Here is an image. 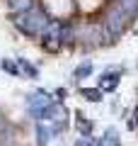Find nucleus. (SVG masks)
Returning <instances> with one entry per match:
<instances>
[{
	"mask_svg": "<svg viewBox=\"0 0 138 146\" xmlns=\"http://www.w3.org/2000/svg\"><path fill=\"white\" fill-rule=\"evenodd\" d=\"M119 7H121L128 17L138 15V0H119Z\"/></svg>",
	"mask_w": 138,
	"mask_h": 146,
	"instance_id": "obj_12",
	"label": "nucleus"
},
{
	"mask_svg": "<svg viewBox=\"0 0 138 146\" xmlns=\"http://www.w3.org/2000/svg\"><path fill=\"white\" fill-rule=\"evenodd\" d=\"M90 73H92V61H82L80 66L75 68V73H73V78H75V80H82V78H87Z\"/></svg>",
	"mask_w": 138,
	"mask_h": 146,
	"instance_id": "obj_10",
	"label": "nucleus"
},
{
	"mask_svg": "<svg viewBox=\"0 0 138 146\" xmlns=\"http://www.w3.org/2000/svg\"><path fill=\"white\" fill-rule=\"evenodd\" d=\"M36 136H39V146H49V141H51L53 131L49 124H44V122H39L36 124Z\"/></svg>",
	"mask_w": 138,
	"mask_h": 146,
	"instance_id": "obj_6",
	"label": "nucleus"
},
{
	"mask_svg": "<svg viewBox=\"0 0 138 146\" xmlns=\"http://www.w3.org/2000/svg\"><path fill=\"white\" fill-rule=\"evenodd\" d=\"M75 34H73V27L70 25H61V46H70Z\"/></svg>",
	"mask_w": 138,
	"mask_h": 146,
	"instance_id": "obj_11",
	"label": "nucleus"
},
{
	"mask_svg": "<svg viewBox=\"0 0 138 146\" xmlns=\"http://www.w3.org/2000/svg\"><path fill=\"white\" fill-rule=\"evenodd\" d=\"M46 25H49L46 15L41 10H36V7H32L29 12H22V15H15V27L29 36H41Z\"/></svg>",
	"mask_w": 138,
	"mask_h": 146,
	"instance_id": "obj_1",
	"label": "nucleus"
},
{
	"mask_svg": "<svg viewBox=\"0 0 138 146\" xmlns=\"http://www.w3.org/2000/svg\"><path fill=\"white\" fill-rule=\"evenodd\" d=\"M126 27H128V15H126L119 5H114L112 10L104 15V29H107L109 36L124 34V32H126Z\"/></svg>",
	"mask_w": 138,
	"mask_h": 146,
	"instance_id": "obj_2",
	"label": "nucleus"
},
{
	"mask_svg": "<svg viewBox=\"0 0 138 146\" xmlns=\"http://www.w3.org/2000/svg\"><path fill=\"white\" fill-rule=\"evenodd\" d=\"M97 146H121L119 144V136H116V129H107V134L99 139Z\"/></svg>",
	"mask_w": 138,
	"mask_h": 146,
	"instance_id": "obj_9",
	"label": "nucleus"
},
{
	"mask_svg": "<svg viewBox=\"0 0 138 146\" xmlns=\"http://www.w3.org/2000/svg\"><path fill=\"white\" fill-rule=\"evenodd\" d=\"M119 85V71H107L99 76V90L107 93V90H116Z\"/></svg>",
	"mask_w": 138,
	"mask_h": 146,
	"instance_id": "obj_5",
	"label": "nucleus"
},
{
	"mask_svg": "<svg viewBox=\"0 0 138 146\" xmlns=\"http://www.w3.org/2000/svg\"><path fill=\"white\" fill-rule=\"evenodd\" d=\"M7 5H10V10L15 12V15H22V12H29L32 10L34 3H32V0H7Z\"/></svg>",
	"mask_w": 138,
	"mask_h": 146,
	"instance_id": "obj_7",
	"label": "nucleus"
},
{
	"mask_svg": "<svg viewBox=\"0 0 138 146\" xmlns=\"http://www.w3.org/2000/svg\"><path fill=\"white\" fill-rule=\"evenodd\" d=\"M80 95L85 100H90V102H102V98H104V93L99 88H80Z\"/></svg>",
	"mask_w": 138,
	"mask_h": 146,
	"instance_id": "obj_8",
	"label": "nucleus"
},
{
	"mask_svg": "<svg viewBox=\"0 0 138 146\" xmlns=\"http://www.w3.org/2000/svg\"><path fill=\"white\" fill-rule=\"evenodd\" d=\"M41 42L49 51H58L61 49V22H51L46 25V29L41 32Z\"/></svg>",
	"mask_w": 138,
	"mask_h": 146,
	"instance_id": "obj_3",
	"label": "nucleus"
},
{
	"mask_svg": "<svg viewBox=\"0 0 138 146\" xmlns=\"http://www.w3.org/2000/svg\"><path fill=\"white\" fill-rule=\"evenodd\" d=\"M17 71H22V73H27L29 78H36L39 76V71H36V66H32L29 61H24V58H20V68Z\"/></svg>",
	"mask_w": 138,
	"mask_h": 146,
	"instance_id": "obj_13",
	"label": "nucleus"
},
{
	"mask_svg": "<svg viewBox=\"0 0 138 146\" xmlns=\"http://www.w3.org/2000/svg\"><path fill=\"white\" fill-rule=\"evenodd\" d=\"M51 105H53V98H51V95L46 93V90H36V93L29 98V112L39 119L41 112H44V110H49Z\"/></svg>",
	"mask_w": 138,
	"mask_h": 146,
	"instance_id": "obj_4",
	"label": "nucleus"
},
{
	"mask_svg": "<svg viewBox=\"0 0 138 146\" xmlns=\"http://www.w3.org/2000/svg\"><path fill=\"white\" fill-rule=\"evenodd\" d=\"M78 127H80L82 136H90V131H92V122H87L85 117H82V112H78Z\"/></svg>",
	"mask_w": 138,
	"mask_h": 146,
	"instance_id": "obj_14",
	"label": "nucleus"
},
{
	"mask_svg": "<svg viewBox=\"0 0 138 146\" xmlns=\"http://www.w3.org/2000/svg\"><path fill=\"white\" fill-rule=\"evenodd\" d=\"M0 66H3V71L10 73V76H20V71H17V63L10 61V58H3V61H0Z\"/></svg>",
	"mask_w": 138,
	"mask_h": 146,
	"instance_id": "obj_15",
	"label": "nucleus"
},
{
	"mask_svg": "<svg viewBox=\"0 0 138 146\" xmlns=\"http://www.w3.org/2000/svg\"><path fill=\"white\" fill-rule=\"evenodd\" d=\"M56 98H58V100H66V88H58V90H56Z\"/></svg>",
	"mask_w": 138,
	"mask_h": 146,
	"instance_id": "obj_16",
	"label": "nucleus"
}]
</instances>
